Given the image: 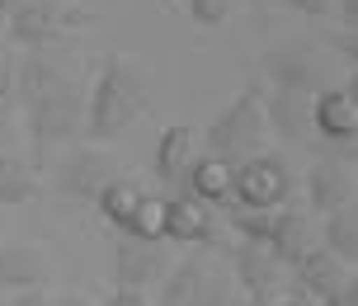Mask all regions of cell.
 I'll use <instances>...</instances> for the list:
<instances>
[{
  "label": "cell",
  "instance_id": "obj_1",
  "mask_svg": "<svg viewBox=\"0 0 358 306\" xmlns=\"http://www.w3.org/2000/svg\"><path fill=\"white\" fill-rule=\"evenodd\" d=\"M85 99H90V61L80 57V48H71V43L24 48L10 104L24 108V127H29L38 161H48L52 146H66L80 137Z\"/></svg>",
  "mask_w": 358,
  "mask_h": 306
},
{
  "label": "cell",
  "instance_id": "obj_2",
  "mask_svg": "<svg viewBox=\"0 0 358 306\" xmlns=\"http://www.w3.org/2000/svg\"><path fill=\"white\" fill-rule=\"evenodd\" d=\"M151 94H156V66L142 52H108L90 85L80 142L113 146L118 137H127L151 108Z\"/></svg>",
  "mask_w": 358,
  "mask_h": 306
},
{
  "label": "cell",
  "instance_id": "obj_3",
  "mask_svg": "<svg viewBox=\"0 0 358 306\" xmlns=\"http://www.w3.org/2000/svg\"><path fill=\"white\" fill-rule=\"evenodd\" d=\"M236 278L227 264V250L189 245L184 259H175L161 278V306H231Z\"/></svg>",
  "mask_w": 358,
  "mask_h": 306
},
{
  "label": "cell",
  "instance_id": "obj_4",
  "mask_svg": "<svg viewBox=\"0 0 358 306\" xmlns=\"http://www.w3.org/2000/svg\"><path fill=\"white\" fill-rule=\"evenodd\" d=\"M203 151H213L222 161H245L255 151L268 146V118H264V94L259 90H241L231 104L217 113L213 123L198 132Z\"/></svg>",
  "mask_w": 358,
  "mask_h": 306
},
{
  "label": "cell",
  "instance_id": "obj_5",
  "mask_svg": "<svg viewBox=\"0 0 358 306\" xmlns=\"http://www.w3.org/2000/svg\"><path fill=\"white\" fill-rule=\"evenodd\" d=\"M227 264H231L236 292L250 297V302H259V306H283V297L292 292V269L268 250L264 240L231 235V245H227Z\"/></svg>",
  "mask_w": 358,
  "mask_h": 306
},
{
  "label": "cell",
  "instance_id": "obj_6",
  "mask_svg": "<svg viewBox=\"0 0 358 306\" xmlns=\"http://www.w3.org/2000/svg\"><path fill=\"white\" fill-rule=\"evenodd\" d=\"M85 24H94L85 5L76 0H24L19 10L5 15V29L19 48H52V43H71Z\"/></svg>",
  "mask_w": 358,
  "mask_h": 306
},
{
  "label": "cell",
  "instance_id": "obj_7",
  "mask_svg": "<svg viewBox=\"0 0 358 306\" xmlns=\"http://www.w3.org/2000/svg\"><path fill=\"white\" fill-rule=\"evenodd\" d=\"M297 194V180H292V165L278 156V151H255L245 161H236L231 175V203L241 207H283L287 198Z\"/></svg>",
  "mask_w": 358,
  "mask_h": 306
},
{
  "label": "cell",
  "instance_id": "obj_8",
  "mask_svg": "<svg viewBox=\"0 0 358 306\" xmlns=\"http://www.w3.org/2000/svg\"><path fill=\"white\" fill-rule=\"evenodd\" d=\"M123 175V161L118 151H108L99 142H85V146H71L52 170V194L57 198H71V203H94L99 189L108 180Z\"/></svg>",
  "mask_w": 358,
  "mask_h": 306
},
{
  "label": "cell",
  "instance_id": "obj_9",
  "mask_svg": "<svg viewBox=\"0 0 358 306\" xmlns=\"http://www.w3.org/2000/svg\"><path fill=\"white\" fill-rule=\"evenodd\" d=\"M311 127H316L321 146L358 156V75L344 85L311 90Z\"/></svg>",
  "mask_w": 358,
  "mask_h": 306
},
{
  "label": "cell",
  "instance_id": "obj_10",
  "mask_svg": "<svg viewBox=\"0 0 358 306\" xmlns=\"http://www.w3.org/2000/svg\"><path fill=\"white\" fill-rule=\"evenodd\" d=\"M292 288L316 297L321 306H340V302H358V264L330 254L325 245H316L311 254H302L292 264Z\"/></svg>",
  "mask_w": 358,
  "mask_h": 306
},
{
  "label": "cell",
  "instance_id": "obj_11",
  "mask_svg": "<svg viewBox=\"0 0 358 306\" xmlns=\"http://www.w3.org/2000/svg\"><path fill=\"white\" fill-rule=\"evenodd\" d=\"M165 240L227 250V245H231V226H227L222 207H208V203L194 198V194H179V198H165Z\"/></svg>",
  "mask_w": 358,
  "mask_h": 306
},
{
  "label": "cell",
  "instance_id": "obj_12",
  "mask_svg": "<svg viewBox=\"0 0 358 306\" xmlns=\"http://www.w3.org/2000/svg\"><path fill=\"white\" fill-rule=\"evenodd\" d=\"M175 259L165 250V240H146V235H123L118 250H113V288H137V292H151L161 288L165 269Z\"/></svg>",
  "mask_w": 358,
  "mask_h": 306
},
{
  "label": "cell",
  "instance_id": "obj_13",
  "mask_svg": "<svg viewBox=\"0 0 358 306\" xmlns=\"http://www.w3.org/2000/svg\"><path fill=\"white\" fill-rule=\"evenodd\" d=\"M306 207L321 217L330 207H340V203H354V156H344V151H325L311 161L306 170Z\"/></svg>",
  "mask_w": 358,
  "mask_h": 306
},
{
  "label": "cell",
  "instance_id": "obj_14",
  "mask_svg": "<svg viewBox=\"0 0 358 306\" xmlns=\"http://www.w3.org/2000/svg\"><path fill=\"white\" fill-rule=\"evenodd\" d=\"M264 245L278 254V259H283L287 269H292V264H297L302 254H311L316 245H321V231H316V212H311L306 203L287 198L283 207H273V226H268Z\"/></svg>",
  "mask_w": 358,
  "mask_h": 306
},
{
  "label": "cell",
  "instance_id": "obj_15",
  "mask_svg": "<svg viewBox=\"0 0 358 306\" xmlns=\"http://www.w3.org/2000/svg\"><path fill=\"white\" fill-rule=\"evenodd\" d=\"M52 283V250L38 240H15L0 245V292H24V288H48Z\"/></svg>",
  "mask_w": 358,
  "mask_h": 306
},
{
  "label": "cell",
  "instance_id": "obj_16",
  "mask_svg": "<svg viewBox=\"0 0 358 306\" xmlns=\"http://www.w3.org/2000/svg\"><path fill=\"white\" fill-rule=\"evenodd\" d=\"M264 118H268V137H278L287 146H311L316 127H311V94L302 90H273L264 99Z\"/></svg>",
  "mask_w": 358,
  "mask_h": 306
},
{
  "label": "cell",
  "instance_id": "obj_17",
  "mask_svg": "<svg viewBox=\"0 0 358 306\" xmlns=\"http://www.w3.org/2000/svg\"><path fill=\"white\" fill-rule=\"evenodd\" d=\"M231 175L236 165L222 161V156H213V151H198L194 165L184 170V194H194V198H203L208 207H227L231 203Z\"/></svg>",
  "mask_w": 358,
  "mask_h": 306
},
{
  "label": "cell",
  "instance_id": "obj_18",
  "mask_svg": "<svg viewBox=\"0 0 358 306\" xmlns=\"http://www.w3.org/2000/svg\"><path fill=\"white\" fill-rule=\"evenodd\" d=\"M264 75L273 80V90H321V66L311 48H278L264 57Z\"/></svg>",
  "mask_w": 358,
  "mask_h": 306
},
{
  "label": "cell",
  "instance_id": "obj_19",
  "mask_svg": "<svg viewBox=\"0 0 358 306\" xmlns=\"http://www.w3.org/2000/svg\"><path fill=\"white\" fill-rule=\"evenodd\" d=\"M203 151V142H198V127L189 123H175V127H165L161 137H156V180L161 184H179L184 180V170L194 165V156Z\"/></svg>",
  "mask_w": 358,
  "mask_h": 306
},
{
  "label": "cell",
  "instance_id": "obj_20",
  "mask_svg": "<svg viewBox=\"0 0 358 306\" xmlns=\"http://www.w3.org/2000/svg\"><path fill=\"white\" fill-rule=\"evenodd\" d=\"M316 231H321V245L330 254H340V259L358 264V207H354V203H340V207L321 212Z\"/></svg>",
  "mask_w": 358,
  "mask_h": 306
},
{
  "label": "cell",
  "instance_id": "obj_21",
  "mask_svg": "<svg viewBox=\"0 0 358 306\" xmlns=\"http://www.w3.org/2000/svg\"><path fill=\"white\" fill-rule=\"evenodd\" d=\"M38 165L24 161L19 151H0V207H19V203L38 198Z\"/></svg>",
  "mask_w": 358,
  "mask_h": 306
},
{
  "label": "cell",
  "instance_id": "obj_22",
  "mask_svg": "<svg viewBox=\"0 0 358 306\" xmlns=\"http://www.w3.org/2000/svg\"><path fill=\"white\" fill-rule=\"evenodd\" d=\"M142 184L127 180V175H118V180H108L104 189H99V198H94V207H99V217H104L108 226H118V231H127V221H132V212H137V203H142Z\"/></svg>",
  "mask_w": 358,
  "mask_h": 306
},
{
  "label": "cell",
  "instance_id": "obj_23",
  "mask_svg": "<svg viewBox=\"0 0 358 306\" xmlns=\"http://www.w3.org/2000/svg\"><path fill=\"white\" fill-rule=\"evenodd\" d=\"M123 235H146V240H165V198L161 194H142L137 212L127 221Z\"/></svg>",
  "mask_w": 358,
  "mask_h": 306
},
{
  "label": "cell",
  "instance_id": "obj_24",
  "mask_svg": "<svg viewBox=\"0 0 358 306\" xmlns=\"http://www.w3.org/2000/svg\"><path fill=\"white\" fill-rule=\"evenodd\" d=\"M19 61H24V48L10 38V29H5V15H0V99H15Z\"/></svg>",
  "mask_w": 358,
  "mask_h": 306
},
{
  "label": "cell",
  "instance_id": "obj_25",
  "mask_svg": "<svg viewBox=\"0 0 358 306\" xmlns=\"http://www.w3.org/2000/svg\"><path fill=\"white\" fill-rule=\"evenodd\" d=\"M184 10H189V19H194V24L217 29V24H227V19H231L236 0H184Z\"/></svg>",
  "mask_w": 358,
  "mask_h": 306
},
{
  "label": "cell",
  "instance_id": "obj_26",
  "mask_svg": "<svg viewBox=\"0 0 358 306\" xmlns=\"http://www.w3.org/2000/svg\"><path fill=\"white\" fill-rule=\"evenodd\" d=\"M19 142V118H15V104L0 99V151H15Z\"/></svg>",
  "mask_w": 358,
  "mask_h": 306
},
{
  "label": "cell",
  "instance_id": "obj_27",
  "mask_svg": "<svg viewBox=\"0 0 358 306\" xmlns=\"http://www.w3.org/2000/svg\"><path fill=\"white\" fill-rule=\"evenodd\" d=\"M278 5H287L306 19H330V0H278Z\"/></svg>",
  "mask_w": 358,
  "mask_h": 306
},
{
  "label": "cell",
  "instance_id": "obj_28",
  "mask_svg": "<svg viewBox=\"0 0 358 306\" xmlns=\"http://www.w3.org/2000/svg\"><path fill=\"white\" fill-rule=\"evenodd\" d=\"M99 306H151V302H146V292H137V288H113Z\"/></svg>",
  "mask_w": 358,
  "mask_h": 306
},
{
  "label": "cell",
  "instance_id": "obj_29",
  "mask_svg": "<svg viewBox=\"0 0 358 306\" xmlns=\"http://www.w3.org/2000/svg\"><path fill=\"white\" fill-rule=\"evenodd\" d=\"M5 306H52V292L48 288H24V292H15Z\"/></svg>",
  "mask_w": 358,
  "mask_h": 306
},
{
  "label": "cell",
  "instance_id": "obj_30",
  "mask_svg": "<svg viewBox=\"0 0 358 306\" xmlns=\"http://www.w3.org/2000/svg\"><path fill=\"white\" fill-rule=\"evenodd\" d=\"M52 306H94V302H90L85 292H57V297H52Z\"/></svg>",
  "mask_w": 358,
  "mask_h": 306
},
{
  "label": "cell",
  "instance_id": "obj_31",
  "mask_svg": "<svg viewBox=\"0 0 358 306\" xmlns=\"http://www.w3.org/2000/svg\"><path fill=\"white\" fill-rule=\"evenodd\" d=\"M283 306H321V302H316V297H306V292H297V288H292V292L283 297Z\"/></svg>",
  "mask_w": 358,
  "mask_h": 306
},
{
  "label": "cell",
  "instance_id": "obj_32",
  "mask_svg": "<svg viewBox=\"0 0 358 306\" xmlns=\"http://www.w3.org/2000/svg\"><path fill=\"white\" fill-rule=\"evenodd\" d=\"M24 0H0V15H10V10H19Z\"/></svg>",
  "mask_w": 358,
  "mask_h": 306
},
{
  "label": "cell",
  "instance_id": "obj_33",
  "mask_svg": "<svg viewBox=\"0 0 358 306\" xmlns=\"http://www.w3.org/2000/svg\"><path fill=\"white\" fill-rule=\"evenodd\" d=\"M231 306H259V302H250V297H241V292H236V302Z\"/></svg>",
  "mask_w": 358,
  "mask_h": 306
},
{
  "label": "cell",
  "instance_id": "obj_34",
  "mask_svg": "<svg viewBox=\"0 0 358 306\" xmlns=\"http://www.w3.org/2000/svg\"><path fill=\"white\" fill-rule=\"evenodd\" d=\"M179 5H184V0H179Z\"/></svg>",
  "mask_w": 358,
  "mask_h": 306
}]
</instances>
